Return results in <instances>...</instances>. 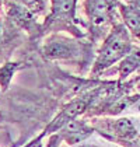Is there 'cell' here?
<instances>
[{
  "label": "cell",
  "instance_id": "cell-6",
  "mask_svg": "<svg viewBox=\"0 0 140 147\" xmlns=\"http://www.w3.org/2000/svg\"><path fill=\"white\" fill-rule=\"evenodd\" d=\"M93 132H94L93 125L88 123L87 121L76 118V119L67 122L56 135L60 137V140H63L67 144L73 146V144H77V143H80L83 140H85Z\"/></svg>",
  "mask_w": 140,
  "mask_h": 147
},
{
  "label": "cell",
  "instance_id": "cell-11",
  "mask_svg": "<svg viewBox=\"0 0 140 147\" xmlns=\"http://www.w3.org/2000/svg\"><path fill=\"white\" fill-rule=\"evenodd\" d=\"M1 94H3V92L0 91V113H1Z\"/></svg>",
  "mask_w": 140,
  "mask_h": 147
},
{
  "label": "cell",
  "instance_id": "cell-8",
  "mask_svg": "<svg viewBox=\"0 0 140 147\" xmlns=\"http://www.w3.org/2000/svg\"><path fill=\"white\" fill-rule=\"evenodd\" d=\"M24 67V62L21 60H15V62H6L3 65H0V91L6 92L9 90L11 80L14 74Z\"/></svg>",
  "mask_w": 140,
  "mask_h": 147
},
{
  "label": "cell",
  "instance_id": "cell-12",
  "mask_svg": "<svg viewBox=\"0 0 140 147\" xmlns=\"http://www.w3.org/2000/svg\"><path fill=\"white\" fill-rule=\"evenodd\" d=\"M3 3H4V0H0V7L3 6Z\"/></svg>",
  "mask_w": 140,
  "mask_h": 147
},
{
  "label": "cell",
  "instance_id": "cell-4",
  "mask_svg": "<svg viewBox=\"0 0 140 147\" xmlns=\"http://www.w3.org/2000/svg\"><path fill=\"white\" fill-rule=\"evenodd\" d=\"M119 0H84V13L87 17V30L91 41L95 42L102 36L108 27L115 23V10Z\"/></svg>",
  "mask_w": 140,
  "mask_h": 147
},
{
  "label": "cell",
  "instance_id": "cell-10",
  "mask_svg": "<svg viewBox=\"0 0 140 147\" xmlns=\"http://www.w3.org/2000/svg\"><path fill=\"white\" fill-rule=\"evenodd\" d=\"M130 147H140V142H137V143H135V144H132Z\"/></svg>",
  "mask_w": 140,
  "mask_h": 147
},
{
  "label": "cell",
  "instance_id": "cell-7",
  "mask_svg": "<svg viewBox=\"0 0 140 147\" xmlns=\"http://www.w3.org/2000/svg\"><path fill=\"white\" fill-rule=\"evenodd\" d=\"M118 9L122 14L123 25L128 28V31H130L136 38L140 39V6L135 3L129 4L119 3Z\"/></svg>",
  "mask_w": 140,
  "mask_h": 147
},
{
  "label": "cell",
  "instance_id": "cell-9",
  "mask_svg": "<svg viewBox=\"0 0 140 147\" xmlns=\"http://www.w3.org/2000/svg\"><path fill=\"white\" fill-rule=\"evenodd\" d=\"M137 67H140V51H132L123 60H120L119 65V76L120 80L130 76Z\"/></svg>",
  "mask_w": 140,
  "mask_h": 147
},
{
  "label": "cell",
  "instance_id": "cell-3",
  "mask_svg": "<svg viewBox=\"0 0 140 147\" xmlns=\"http://www.w3.org/2000/svg\"><path fill=\"white\" fill-rule=\"evenodd\" d=\"M79 0H52L50 11L44 18L39 30V39L49 34H59L66 31L74 38H84L85 34L80 28L81 21H79L76 10Z\"/></svg>",
  "mask_w": 140,
  "mask_h": 147
},
{
  "label": "cell",
  "instance_id": "cell-1",
  "mask_svg": "<svg viewBox=\"0 0 140 147\" xmlns=\"http://www.w3.org/2000/svg\"><path fill=\"white\" fill-rule=\"evenodd\" d=\"M132 51L133 46H132L128 28L120 23L114 24L97 52L90 76L98 77L101 73H104L111 66H114L116 62L123 60Z\"/></svg>",
  "mask_w": 140,
  "mask_h": 147
},
{
  "label": "cell",
  "instance_id": "cell-5",
  "mask_svg": "<svg viewBox=\"0 0 140 147\" xmlns=\"http://www.w3.org/2000/svg\"><path fill=\"white\" fill-rule=\"evenodd\" d=\"M90 123L93 125L94 132L104 136L105 139L115 142V143H123V144H135L140 142V137L135 129L133 123L128 118L120 119H94Z\"/></svg>",
  "mask_w": 140,
  "mask_h": 147
},
{
  "label": "cell",
  "instance_id": "cell-2",
  "mask_svg": "<svg viewBox=\"0 0 140 147\" xmlns=\"http://www.w3.org/2000/svg\"><path fill=\"white\" fill-rule=\"evenodd\" d=\"M93 41H83V38L65 36L62 34H49L44 36L41 55L46 60H65L84 63L93 52Z\"/></svg>",
  "mask_w": 140,
  "mask_h": 147
}]
</instances>
